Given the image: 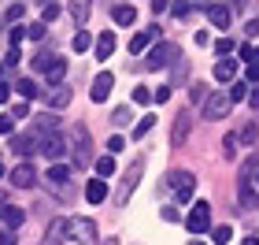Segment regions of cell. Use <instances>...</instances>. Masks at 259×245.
I'll return each mask as SVG.
<instances>
[{"instance_id":"cell-19","label":"cell","mask_w":259,"mask_h":245,"mask_svg":"<svg viewBox=\"0 0 259 245\" xmlns=\"http://www.w3.org/2000/svg\"><path fill=\"white\" fill-rule=\"evenodd\" d=\"M85 201H89V204H104V201H108V182H104V179H93V182L85 186Z\"/></svg>"},{"instance_id":"cell-45","label":"cell","mask_w":259,"mask_h":245,"mask_svg":"<svg viewBox=\"0 0 259 245\" xmlns=\"http://www.w3.org/2000/svg\"><path fill=\"white\" fill-rule=\"evenodd\" d=\"M215 52H219V56H230V52H233V41H230V38H222V41L215 45Z\"/></svg>"},{"instance_id":"cell-12","label":"cell","mask_w":259,"mask_h":245,"mask_svg":"<svg viewBox=\"0 0 259 245\" xmlns=\"http://www.w3.org/2000/svg\"><path fill=\"white\" fill-rule=\"evenodd\" d=\"M111 89H115V78H111V71H104V75H97L93 78V89H89V97L97 100V104H104L111 97Z\"/></svg>"},{"instance_id":"cell-43","label":"cell","mask_w":259,"mask_h":245,"mask_svg":"<svg viewBox=\"0 0 259 245\" xmlns=\"http://www.w3.org/2000/svg\"><path fill=\"white\" fill-rule=\"evenodd\" d=\"M22 15H26V8H22V4H11V8H8V19H11V22H19Z\"/></svg>"},{"instance_id":"cell-14","label":"cell","mask_w":259,"mask_h":245,"mask_svg":"<svg viewBox=\"0 0 259 245\" xmlns=\"http://www.w3.org/2000/svg\"><path fill=\"white\" fill-rule=\"evenodd\" d=\"M207 19H211V26H219L222 33H226L230 22H233V11L226 4H207Z\"/></svg>"},{"instance_id":"cell-5","label":"cell","mask_w":259,"mask_h":245,"mask_svg":"<svg viewBox=\"0 0 259 245\" xmlns=\"http://www.w3.org/2000/svg\"><path fill=\"white\" fill-rule=\"evenodd\" d=\"M185 227H189L193 234H207V227H211V204L207 201H196L193 212L185 216Z\"/></svg>"},{"instance_id":"cell-50","label":"cell","mask_w":259,"mask_h":245,"mask_svg":"<svg viewBox=\"0 0 259 245\" xmlns=\"http://www.w3.org/2000/svg\"><path fill=\"white\" fill-rule=\"evenodd\" d=\"M248 104H252V112L259 108V82H255V89H248Z\"/></svg>"},{"instance_id":"cell-25","label":"cell","mask_w":259,"mask_h":245,"mask_svg":"<svg viewBox=\"0 0 259 245\" xmlns=\"http://www.w3.org/2000/svg\"><path fill=\"white\" fill-rule=\"evenodd\" d=\"M49 182H52V186H67V182H70V167L52 163V167H49Z\"/></svg>"},{"instance_id":"cell-3","label":"cell","mask_w":259,"mask_h":245,"mask_svg":"<svg viewBox=\"0 0 259 245\" xmlns=\"http://www.w3.org/2000/svg\"><path fill=\"white\" fill-rule=\"evenodd\" d=\"M178 60H182L178 45H174V41H159L156 49L148 52V60H145V67H148V71H159V67H167V63H178Z\"/></svg>"},{"instance_id":"cell-11","label":"cell","mask_w":259,"mask_h":245,"mask_svg":"<svg viewBox=\"0 0 259 245\" xmlns=\"http://www.w3.org/2000/svg\"><path fill=\"white\" fill-rule=\"evenodd\" d=\"M67 230H70V219H52L49 230H45V238H41V245H63L70 238Z\"/></svg>"},{"instance_id":"cell-52","label":"cell","mask_w":259,"mask_h":245,"mask_svg":"<svg viewBox=\"0 0 259 245\" xmlns=\"http://www.w3.org/2000/svg\"><path fill=\"white\" fill-rule=\"evenodd\" d=\"M19 238H15V230H4V234H0V245H15Z\"/></svg>"},{"instance_id":"cell-59","label":"cell","mask_w":259,"mask_h":245,"mask_svg":"<svg viewBox=\"0 0 259 245\" xmlns=\"http://www.w3.org/2000/svg\"><path fill=\"white\" fill-rule=\"evenodd\" d=\"M0 71H4V63H0Z\"/></svg>"},{"instance_id":"cell-13","label":"cell","mask_w":259,"mask_h":245,"mask_svg":"<svg viewBox=\"0 0 259 245\" xmlns=\"http://www.w3.org/2000/svg\"><path fill=\"white\" fill-rule=\"evenodd\" d=\"M189 130H193V115L182 112L178 119H174V130H170V145H185L189 142Z\"/></svg>"},{"instance_id":"cell-29","label":"cell","mask_w":259,"mask_h":245,"mask_svg":"<svg viewBox=\"0 0 259 245\" xmlns=\"http://www.w3.org/2000/svg\"><path fill=\"white\" fill-rule=\"evenodd\" d=\"M97 171H100V179H108V174H115V153L100 156V160H97Z\"/></svg>"},{"instance_id":"cell-24","label":"cell","mask_w":259,"mask_h":245,"mask_svg":"<svg viewBox=\"0 0 259 245\" xmlns=\"http://www.w3.org/2000/svg\"><path fill=\"white\" fill-rule=\"evenodd\" d=\"M111 15H115V22H119V26H134V22H137V11L130 8V4H119Z\"/></svg>"},{"instance_id":"cell-56","label":"cell","mask_w":259,"mask_h":245,"mask_svg":"<svg viewBox=\"0 0 259 245\" xmlns=\"http://www.w3.org/2000/svg\"><path fill=\"white\" fill-rule=\"evenodd\" d=\"M0 174H4V163H0Z\"/></svg>"},{"instance_id":"cell-28","label":"cell","mask_w":259,"mask_h":245,"mask_svg":"<svg viewBox=\"0 0 259 245\" xmlns=\"http://www.w3.org/2000/svg\"><path fill=\"white\" fill-rule=\"evenodd\" d=\"M19 97H22V100L37 97V82H33V78H19Z\"/></svg>"},{"instance_id":"cell-33","label":"cell","mask_w":259,"mask_h":245,"mask_svg":"<svg viewBox=\"0 0 259 245\" xmlns=\"http://www.w3.org/2000/svg\"><path fill=\"white\" fill-rule=\"evenodd\" d=\"M222 156H226V160H233V156H237V137H233V134H226V137H222Z\"/></svg>"},{"instance_id":"cell-35","label":"cell","mask_w":259,"mask_h":245,"mask_svg":"<svg viewBox=\"0 0 259 245\" xmlns=\"http://www.w3.org/2000/svg\"><path fill=\"white\" fill-rule=\"evenodd\" d=\"M152 126H156V115H145V119H141V123L134 126V137H145V134L152 130Z\"/></svg>"},{"instance_id":"cell-40","label":"cell","mask_w":259,"mask_h":245,"mask_svg":"<svg viewBox=\"0 0 259 245\" xmlns=\"http://www.w3.org/2000/svg\"><path fill=\"white\" fill-rule=\"evenodd\" d=\"M26 38H30V30H26V26H15V30H11V49H19Z\"/></svg>"},{"instance_id":"cell-27","label":"cell","mask_w":259,"mask_h":245,"mask_svg":"<svg viewBox=\"0 0 259 245\" xmlns=\"http://www.w3.org/2000/svg\"><path fill=\"white\" fill-rule=\"evenodd\" d=\"M70 45H74V52H85V49H93L89 30H81V26H78V33H74V41H70Z\"/></svg>"},{"instance_id":"cell-38","label":"cell","mask_w":259,"mask_h":245,"mask_svg":"<svg viewBox=\"0 0 259 245\" xmlns=\"http://www.w3.org/2000/svg\"><path fill=\"white\" fill-rule=\"evenodd\" d=\"M15 123H19V119H15L11 112H8V115H0V134H15Z\"/></svg>"},{"instance_id":"cell-42","label":"cell","mask_w":259,"mask_h":245,"mask_svg":"<svg viewBox=\"0 0 259 245\" xmlns=\"http://www.w3.org/2000/svg\"><path fill=\"white\" fill-rule=\"evenodd\" d=\"M122 149H126V142H122L119 134H115V137H108V153H122Z\"/></svg>"},{"instance_id":"cell-58","label":"cell","mask_w":259,"mask_h":245,"mask_svg":"<svg viewBox=\"0 0 259 245\" xmlns=\"http://www.w3.org/2000/svg\"><path fill=\"white\" fill-rule=\"evenodd\" d=\"M255 60H259V49H255Z\"/></svg>"},{"instance_id":"cell-7","label":"cell","mask_w":259,"mask_h":245,"mask_svg":"<svg viewBox=\"0 0 259 245\" xmlns=\"http://www.w3.org/2000/svg\"><path fill=\"white\" fill-rule=\"evenodd\" d=\"M37 149H41V156H45V160H60V156L67 153V142H63V137L56 134V130H49V134L41 130V142H37Z\"/></svg>"},{"instance_id":"cell-26","label":"cell","mask_w":259,"mask_h":245,"mask_svg":"<svg viewBox=\"0 0 259 245\" xmlns=\"http://www.w3.org/2000/svg\"><path fill=\"white\" fill-rule=\"evenodd\" d=\"M230 238H233V227L230 223H222V227L211 230V241H215V245H230Z\"/></svg>"},{"instance_id":"cell-18","label":"cell","mask_w":259,"mask_h":245,"mask_svg":"<svg viewBox=\"0 0 259 245\" xmlns=\"http://www.w3.org/2000/svg\"><path fill=\"white\" fill-rule=\"evenodd\" d=\"M41 134H22V137H11V149H15V156H30L33 149H37Z\"/></svg>"},{"instance_id":"cell-31","label":"cell","mask_w":259,"mask_h":245,"mask_svg":"<svg viewBox=\"0 0 259 245\" xmlns=\"http://www.w3.org/2000/svg\"><path fill=\"white\" fill-rule=\"evenodd\" d=\"M248 86L252 82H233L230 86V100H248Z\"/></svg>"},{"instance_id":"cell-1","label":"cell","mask_w":259,"mask_h":245,"mask_svg":"<svg viewBox=\"0 0 259 245\" xmlns=\"http://www.w3.org/2000/svg\"><path fill=\"white\" fill-rule=\"evenodd\" d=\"M255 167H259V156L252 153L248 160L241 163V174H237V182H241V208H244V212H252V208H255V186H252Z\"/></svg>"},{"instance_id":"cell-6","label":"cell","mask_w":259,"mask_h":245,"mask_svg":"<svg viewBox=\"0 0 259 245\" xmlns=\"http://www.w3.org/2000/svg\"><path fill=\"white\" fill-rule=\"evenodd\" d=\"M230 108H233V100L226 97V93H207V100H204V119H226L230 115Z\"/></svg>"},{"instance_id":"cell-4","label":"cell","mask_w":259,"mask_h":245,"mask_svg":"<svg viewBox=\"0 0 259 245\" xmlns=\"http://www.w3.org/2000/svg\"><path fill=\"white\" fill-rule=\"evenodd\" d=\"M167 182H170V190H174V197L185 204L193 197V190H196V174H189V171H170L167 174Z\"/></svg>"},{"instance_id":"cell-20","label":"cell","mask_w":259,"mask_h":245,"mask_svg":"<svg viewBox=\"0 0 259 245\" xmlns=\"http://www.w3.org/2000/svg\"><path fill=\"white\" fill-rule=\"evenodd\" d=\"M93 49H97V60H108V56L119 49V41H115V33L108 30V33H100V38H97V45H93Z\"/></svg>"},{"instance_id":"cell-21","label":"cell","mask_w":259,"mask_h":245,"mask_svg":"<svg viewBox=\"0 0 259 245\" xmlns=\"http://www.w3.org/2000/svg\"><path fill=\"white\" fill-rule=\"evenodd\" d=\"M70 15H74L78 26H85L89 15H93V0H70Z\"/></svg>"},{"instance_id":"cell-51","label":"cell","mask_w":259,"mask_h":245,"mask_svg":"<svg viewBox=\"0 0 259 245\" xmlns=\"http://www.w3.org/2000/svg\"><path fill=\"white\" fill-rule=\"evenodd\" d=\"M248 82H252V86L259 82V60H255V63H248Z\"/></svg>"},{"instance_id":"cell-16","label":"cell","mask_w":259,"mask_h":245,"mask_svg":"<svg viewBox=\"0 0 259 245\" xmlns=\"http://www.w3.org/2000/svg\"><path fill=\"white\" fill-rule=\"evenodd\" d=\"M159 38V26H148V30H141V33H134V38H130V52L134 56H141L148 49V41H156Z\"/></svg>"},{"instance_id":"cell-47","label":"cell","mask_w":259,"mask_h":245,"mask_svg":"<svg viewBox=\"0 0 259 245\" xmlns=\"http://www.w3.org/2000/svg\"><path fill=\"white\" fill-rule=\"evenodd\" d=\"M26 30H30V38H33V41H41V38H45V22H33V26H26Z\"/></svg>"},{"instance_id":"cell-15","label":"cell","mask_w":259,"mask_h":245,"mask_svg":"<svg viewBox=\"0 0 259 245\" xmlns=\"http://www.w3.org/2000/svg\"><path fill=\"white\" fill-rule=\"evenodd\" d=\"M33 182H37V171H33L30 163H19V167L11 171V186H15V190H30Z\"/></svg>"},{"instance_id":"cell-53","label":"cell","mask_w":259,"mask_h":245,"mask_svg":"<svg viewBox=\"0 0 259 245\" xmlns=\"http://www.w3.org/2000/svg\"><path fill=\"white\" fill-rule=\"evenodd\" d=\"M4 100H11V86H8V82H0V104H4Z\"/></svg>"},{"instance_id":"cell-57","label":"cell","mask_w":259,"mask_h":245,"mask_svg":"<svg viewBox=\"0 0 259 245\" xmlns=\"http://www.w3.org/2000/svg\"><path fill=\"white\" fill-rule=\"evenodd\" d=\"M193 245H204V241H193Z\"/></svg>"},{"instance_id":"cell-8","label":"cell","mask_w":259,"mask_h":245,"mask_svg":"<svg viewBox=\"0 0 259 245\" xmlns=\"http://www.w3.org/2000/svg\"><path fill=\"white\" fill-rule=\"evenodd\" d=\"M70 97H74V93H70V86H67V82H56V86H49V89L41 93V100L49 104V108H67V104H70Z\"/></svg>"},{"instance_id":"cell-60","label":"cell","mask_w":259,"mask_h":245,"mask_svg":"<svg viewBox=\"0 0 259 245\" xmlns=\"http://www.w3.org/2000/svg\"><path fill=\"white\" fill-rule=\"evenodd\" d=\"M255 174H259V171H255ZM255 182H259V179H255Z\"/></svg>"},{"instance_id":"cell-30","label":"cell","mask_w":259,"mask_h":245,"mask_svg":"<svg viewBox=\"0 0 259 245\" xmlns=\"http://www.w3.org/2000/svg\"><path fill=\"white\" fill-rule=\"evenodd\" d=\"M189 100L193 104H204L207 100V86H204V82H193V86H189Z\"/></svg>"},{"instance_id":"cell-41","label":"cell","mask_w":259,"mask_h":245,"mask_svg":"<svg viewBox=\"0 0 259 245\" xmlns=\"http://www.w3.org/2000/svg\"><path fill=\"white\" fill-rule=\"evenodd\" d=\"M111 123H115V126H126V123H130V108H115V112H111Z\"/></svg>"},{"instance_id":"cell-34","label":"cell","mask_w":259,"mask_h":245,"mask_svg":"<svg viewBox=\"0 0 259 245\" xmlns=\"http://www.w3.org/2000/svg\"><path fill=\"white\" fill-rule=\"evenodd\" d=\"M193 4H196V0H174V4H170V11H174L178 19H185V15L193 11Z\"/></svg>"},{"instance_id":"cell-55","label":"cell","mask_w":259,"mask_h":245,"mask_svg":"<svg viewBox=\"0 0 259 245\" xmlns=\"http://www.w3.org/2000/svg\"><path fill=\"white\" fill-rule=\"evenodd\" d=\"M244 245H259V238H244Z\"/></svg>"},{"instance_id":"cell-48","label":"cell","mask_w":259,"mask_h":245,"mask_svg":"<svg viewBox=\"0 0 259 245\" xmlns=\"http://www.w3.org/2000/svg\"><path fill=\"white\" fill-rule=\"evenodd\" d=\"M241 60L244 63H255V49H252V45H241Z\"/></svg>"},{"instance_id":"cell-10","label":"cell","mask_w":259,"mask_h":245,"mask_svg":"<svg viewBox=\"0 0 259 245\" xmlns=\"http://www.w3.org/2000/svg\"><path fill=\"white\" fill-rule=\"evenodd\" d=\"M93 160V145H89V130L85 126H78L74 130V163L78 167H85V163Z\"/></svg>"},{"instance_id":"cell-54","label":"cell","mask_w":259,"mask_h":245,"mask_svg":"<svg viewBox=\"0 0 259 245\" xmlns=\"http://www.w3.org/2000/svg\"><path fill=\"white\" fill-rule=\"evenodd\" d=\"M244 30H248V38H259V19H252V22H248Z\"/></svg>"},{"instance_id":"cell-49","label":"cell","mask_w":259,"mask_h":245,"mask_svg":"<svg viewBox=\"0 0 259 245\" xmlns=\"http://www.w3.org/2000/svg\"><path fill=\"white\" fill-rule=\"evenodd\" d=\"M159 216H163V219H167V223H178V219H182V216H178V208H163V212H159Z\"/></svg>"},{"instance_id":"cell-2","label":"cell","mask_w":259,"mask_h":245,"mask_svg":"<svg viewBox=\"0 0 259 245\" xmlns=\"http://www.w3.org/2000/svg\"><path fill=\"white\" fill-rule=\"evenodd\" d=\"M141 174H145V160H134L130 167L122 171V179H119V190H115V204H126L130 201V193L141 186Z\"/></svg>"},{"instance_id":"cell-32","label":"cell","mask_w":259,"mask_h":245,"mask_svg":"<svg viewBox=\"0 0 259 245\" xmlns=\"http://www.w3.org/2000/svg\"><path fill=\"white\" fill-rule=\"evenodd\" d=\"M56 15H60V4H56V0H41V19L52 22Z\"/></svg>"},{"instance_id":"cell-39","label":"cell","mask_w":259,"mask_h":245,"mask_svg":"<svg viewBox=\"0 0 259 245\" xmlns=\"http://www.w3.org/2000/svg\"><path fill=\"white\" fill-rule=\"evenodd\" d=\"M134 104H152V89H145V86H134Z\"/></svg>"},{"instance_id":"cell-9","label":"cell","mask_w":259,"mask_h":245,"mask_svg":"<svg viewBox=\"0 0 259 245\" xmlns=\"http://www.w3.org/2000/svg\"><path fill=\"white\" fill-rule=\"evenodd\" d=\"M70 238L81 241V245H100L97 223H93V219H74V223H70Z\"/></svg>"},{"instance_id":"cell-22","label":"cell","mask_w":259,"mask_h":245,"mask_svg":"<svg viewBox=\"0 0 259 245\" xmlns=\"http://www.w3.org/2000/svg\"><path fill=\"white\" fill-rule=\"evenodd\" d=\"M45 78H49V86H56V82H63V78H67V60H63V56H56V60L49 63Z\"/></svg>"},{"instance_id":"cell-23","label":"cell","mask_w":259,"mask_h":245,"mask_svg":"<svg viewBox=\"0 0 259 245\" xmlns=\"http://www.w3.org/2000/svg\"><path fill=\"white\" fill-rule=\"evenodd\" d=\"M215 78L219 82H233L237 78V60H219L215 63Z\"/></svg>"},{"instance_id":"cell-36","label":"cell","mask_w":259,"mask_h":245,"mask_svg":"<svg viewBox=\"0 0 259 245\" xmlns=\"http://www.w3.org/2000/svg\"><path fill=\"white\" fill-rule=\"evenodd\" d=\"M255 137H259L255 123H244V130H241V142H244V145H255Z\"/></svg>"},{"instance_id":"cell-17","label":"cell","mask_w":259,"mask_h":245,"mask_svg":"<svg viewBox=\"0 0 259 245\" xmlns=\"http://www.w3.org/2000/svg\"><path fill=\"white\" fill-rule=\"evenodd\" d=\"M0 219H4L8 230H19L22 223H26V212H22V208H15V204H4V208H0Z\"/></svg>"},{"instance_id":"cell-44","label":"cell","mask_w":259,"mask_h":245,"mask_svg":"<svg viewBox=\"0 0 259 245\" xmlns=\"http://www.w3.org/2000/svg\"><path fill=\"white\" fill-rule=\"evenodd\" d=\"M152 100H159V104H167V100H170V86H159L156 93H152Z\"/></svg>"},{"instance_id":"cell-37","label":"cell","mask_w":259,"mask_h":245,"mask_svg":"<svg viewBox=\"0 0 259 245\" xmlns=\"http://www.w3.org/2000/svg\"><path fill=\"white\" fill-rule=\"evenodd\" d=\"M56 60V56H49V52H37L33 56V71H49V63Z\"/></svg>"},{"instance_id":"cell-46","label":"cell","mask_w":259,"mask_h":245,"mask_svg":"<svg viewBox=\"0 0 259 245\" xmlns=\"http://www.w3.org/2000/svg\"><path fill=\"white\" fill-rule=\"evenodd\" d=\"M11 115H15V119H26V115H30V108H26V100H19L15 108H11Z\"/></svg>"}]
</instances>
